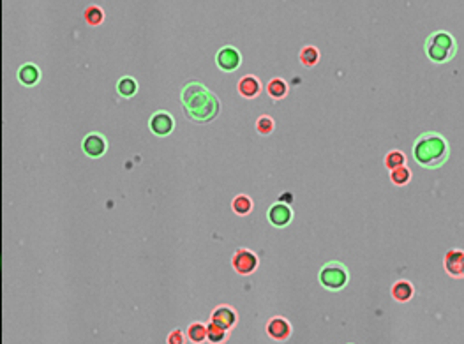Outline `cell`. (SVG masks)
Wrapping results in <instances>:
<instances>
[{
	"label": "cell",
	"mask_w": 464,
	"mask_h": 344,
	"mask_svg": "<svg viewBox=\"0 0 464 344\" xmlns=\"http://www.w3.org/2000/svg\"><path fill=\"white\" fill-rule=\"evenodd\" d=\"M180 101H182L186 116L196 124L212 122L221 110L218 96L198 82L188 83L184 86L180 92Z\"/></svg>",
	"instance_id": "cell-1"
},
{
	"label": "cell",
	"mask_w": 464,
	"mask_h": 344,
	"mask_svg": "<svg viewBox=\"0 0 464 344\" xmlns=\"http://www.w3.org/2000/svg\"><path fill=\"white\" fill-rule=\"evenodd\" d=\"M450 158V145L443 134L426 131L413 143V159L424 170L442 168Z\"/></svg>",
	"instance_id": "cell-2"
},
{
	"label": "cell",
	"mask_w": 464,
	"mask_h": 344,
	"mask_svg": "<svg viewBox=\"0 0 464 344\" xmlns=\"http://www.w3.org/2000/svg\"><path fill=\"white\" fill-rule=\"evenodd\" d=\"M457 42L454 36L446 30H438L430 34L426 41V55L434 64H446L456 56Z\"/></svg>",
	"instance_id": "cell-3"
},
{
	"label": "cell",
	"mask_w": 464,
	"mask_h": 344,
	"mask_svg": "<svg viewBox=\"0 0 464 344\" xmlns=\"http://www.w3.org/2000/svg\"><path fill=\"white\" fill-rule=\"evenodd\" d=\"M318 279L323 288H326L328 292H339L350 280L348 266L341 262H328L320 268Z\"/></svg>",
	"instance_id": "cell-4"
},
{
	"label": "cell",
	"mask_w": 464,
	"mask_h": 344,
	"mask_svg": "<svg viewBox=\"0 0 464 344\" xmlns=\"http://www.w3.org/2000/svg\"><path fill=\"white\" fill-rule=\"evenodd\" d=\"M258 256L254 254L249 249H236L235 254L232 258V265L235 268V272H238L240 276H251L256 268H258Z\"/></svg>",
	"instance_id": "cell-5"
},
{
	"label": "cell",
	"mask_w": 464,
	"mask_h": 344,
	"mask_svg": "<svg viewBox=\"0 0 464 344\" xmlns=\"http://www.w3.org/2000/svg\"><path fill=\"white\" fill-rule=\"evenodd\" d=\"M216 64L221 71L235 72L242 66V55L235 46H222L216 55Z\"/></svg>",
	"instance_id": "cell-6"
},
{
	"label": "cell",
	"mask_w": 464,
	"mask_h": 344,
	"mask_svg": "<svg viewBox=\"0 0 464 344\" xmlns=\"http://www.w3.org/2000/svg\"><path fill=\"white\" fill-rule=\"evenodd\" d=\"M148 126L154 134L159 136V138H164V136L172 134L173 129H175V118L168 112H156L150 116Z\"/></svg>",
	"instance_id": "cell-7"
},
{
	"label": "cell",
	"mask_w": 464,
	"mask_h": 344,
	"mask_svg": "<svg viewBox=\"0 0 464 344\" xmlns=\"http://www.w3.org/2000/svg\"><path fill=\"white\" fill-rule=\"evenodd\" d=\"M268 222L274 226V228H284V226H288L290 222L293 221V210L290 205H286V203H281L277 202L274 203L272 206L268 208Z\"/></svg>",
	"instance_id": "cell-8"
},
{
	"label": "cell",
	"mask_w": 464,
	"mask_h": 344,
	"mask_svg": "<svg viewBox=\"0 0 464 344\" xmlns=\"http://www.w3.org/2000/svg\"><path fill=\"white\" fill-rule=\"evenodd\" d=\"M292 332H293L292 323H290L288 320L281 318V316H276V318L268 320V323H266V336H268L270 339L277 340V342L288 340Z\"/></svg>",
	"instance_id": "cell-9"
},
{
	"label": "cell",
	"mask_w": 464,
	"mask_h": 344,
	"mask_svg": "<svg viewBox=\"0 0 464 344\" xmlns=\"http://www.w3.org/2000/svg\"><path fill=\"white\" fill-rule=\"evenodd\" d=\"M236 320H238V316H236V310L233 309V307L219 306L214 309L210 323H214V325L219 326V328H222V330H230L236 325Z\"/></svg>",
	"instance_id": "cell-10"
},
{
	"label": "cell",
	"mask_w": 464,
	"mask_h": 344,
	"mask_svg": "<svg viewBox=\"0 0 464 344\" xmlns=\"http://www.w3.org/2000/svg\"><path fill=\"white\" fill-rule=\"evenodd\" d=\"M83 152L92 159H98L101 156H104L106 148H108V142L102 134H98V132H92V134L85 136L82 145Z\"/></svg>",
	"instance_id": "cell-11"
},
{
	"label": "cell",
	"mask_w": 464,
	"mask_h": 344,
	"mask_svg": "<svg viewBox=\"0 0 464 344\" xmlns=\"http://www.w3.org/2000/svg\"><path fill=\"white\" fill-rule=\"evenodd\" d=\"M443 265H445V270L448 276L452 277H460L464 276V252L459 251V249H450L448 252L445 254V260H443Z\"/></svg>",
	"instance_id": "cell-12"
},
{
	"label": "cell",
	"mask_w": 464,
	"mask_h": 344,
	"mask_svg": "<svg viewBox=\"0 0 464 344\" xmlns=\"http://www.w3.org/2000/svg\"><path fill=\"white\" fill-rule=\"evenodd\" d=\"M236 90H238V94L244 99H254V98H258L260 92H262V83H260V80L256 78V76L247 74L238 80Z\"/></svg>",
	"instance_id": "cell-13"
},
{
	"label": "cell",
	"mask_w": 464,
	"mask_h": 344,
	"mask_svg": "<svg viewBox=\"0 0 464 344\" xmlns=\"http://www.w3.org/2000/svg\"><path fill=\"white\" fill-rule=\"evenodd\" d=\"M390 293H392L394 300L404 304V302H410V300H412L413 293H415V288H413V284L410 282V280L402 279V280H397L396 284L392 286Z\"/></svg>",
	"instance_id": "cell-14"
},
{
	"label": "cell",
	"mask_w": 464,
	"mask_h": 344,
	"mask_svg": "<svg viewBox=\"0 0 464 344\" xmlns=\"http://www.w3.org/2000/svg\"><path fill=\"white\" fill-rule=\"evenodd\" d=\"M288 83L284 82L282 78H272L268 82V85H266V92H268V96L274 99V101H281V99H284L286 96H288Z\"/></svg>",
	"instance_id": "cell-15"
},
{
	"label": "cell",
	"mask_w": 464,
	"mask_h": 344,
	"mask_svg": "<svg viewBox=\"0 0 464 344\" xmlns=\"http://www.w3.org/2000/svg\"><path fill=\"white\" fill-rule=\"evenodd\" d=\"M116 92H118L122 98L131 99L132 96H136V92H138V82H136L134 78H131V76H126V78H122L116 83Z\"/></svg>",
	"instance_id": "cell-16"
},
{
	"label": "cell",
	"mask_w": 464,
	"mask_h": 344,
	"mask_svg": "<svg viewBox=\"0 0 464 344\" xmlns=\"http://www.w3.org/2000/svg\"><path fill=\"white\" fill-rule=\"evenodd\" d=\"M252 206H254V203H252V200L249 198L247 194H238L233 198L232 202V208L235 214H238V216H247L249 212H252Z\"/></svg>",
	"instance_id": "cell-17"
},
{
	"label": "cell",
	"mask_w": 464,
	"mask_h": 344,
	"mask_svg": "<svg viewBox=\"0 0 464 344\" xmlns=\"http://www.w3.org/2000/svg\"><path fill=\"white\" fill-rule=\"evenodd\" d=\"M300 64L306 66V68H312L320 62V52L316 46H304L302 52H300Z\"/></svg>",
	"instance_id": "cell-18"
},
{
	"label": "cell",
	"mask_w": 464,
	"mask_h": 344,
	"mask_svg": "<svg viewBox=\"0 0 464 344\" xmlns=\"http://www.w3.org/2000/svg\"><path fill=\"white\" fill-rule=\"evenodd\" d=\"M390 180H392L394 186H406V184L412 180V170L408 166H400V168H396L390 172Z\"/></svg>",
	"instance_id": "cell-19"
},
{
	"label": "cell",
	"mask_w": 464,
	"mask_h": 344,
	"mask_svg": "<svg viewBox=\"0 0 464 344\" xmlns=\"http://www.w3.org/2000/svg\"><path fill=\"white\" fill-rule=\"evenodd\" d=\"M206 339L212 344H222L228 339V330H222L214 325V323H208L206 325Z\"/></svg>",
	"instance_id": "cell-20"
},
{
	"label": "cell",
	"mask_w": 464,
	"mask_h": 344,
	"mask_svg": "<svg viewBox=\"0 0 464 344\" xmlns=\"http://www.w3.org/2000/svg\"><path fill=\"white\" fill-rule=\"evenodd\" d=\"M188 337L189 340H192L194 344H202L203 340H206V326L203 323H191L188 328Z\"/></svg>",
	"instance_id": "cell-21"
},
{
	"label": "cell",
	"mask_w": 464,
	"mask_h": 344,
	"mask_svg": "<svg viewBox=\"0 0 464 344\" xmlns=\"http://www.w3.org/2000/svg\"><path fill=\"white\" fill-rule=\"evenodd\" d=\"M18 78L22 80L25 85H34V83L39 80V69L36 68V66L26 64V66H23V68L20 69Z\"/></svg>",
	"instance_id": "cell-22"
},
{
	"label": "cell",
	"mask_w": 464,
	"mask_h": 344,
	"mask_svg": "<svg viewBox=\"0 0 464 344\" xmlns=\"http://www.w3.org/2000/svg\"><path fill=\"white\" fill-rule=\"evenodd\" d=\"M385 166L392 172L396 168H400V166H406V156L399 150H392L385 156Z\"/></svg>",
	"instance_id": "cell-23"
},
{
	"label": "cell",
	"mask_w": 464,
	"mask_h": 344,
	"mask_svg": "<svg viewBox=\"0 0 464 344\" xmlns=\"http://www.w3.org/2000/svg\"><path fill=\"white\" fill-rule=\"evenodd\" d=\"M85 20L88 25L98 26V25H101L102 20H104V12H102V9L98 8V6H90V8L85 9Z\"/></svg>",
	"instance_id": "cell-24"
},
{
	"label": "cell",
	"mask_w": 464,
	"mask_h": 344,
	"mask_svg": "<svg viewBox=\"0 0 464 344\" xmlns=\"http://www.w3.org/2000/svg\"><path fill=\"white\" fill-rule=\"evenodd\" d=\"M274 129H276V122H274V118L270 115H262L258 118V122H256V131L262 136L272 134Z\"/></svg>",
	"instance_id": "cell-25"
},
{
	"label": "cell",
	"mask_w": 464,
	"mask_h": 344,
	"mask_svg": "<svg viewBox=\"0 0 464 344\" xmlns=\"http://www.w3.org/2000/svg\"><path fill=\"white\" fill-rule=\"evenodd\" d=\"M166 340H168V344H186V334L182 330L175 328L168 334V339Z\"/></svg>",
	"instance_id": "cell-26"
},
{
	"label": "cell",
	"mask_w": 464,
	"mask_h": 344,
	"mask_svg": "<svg viewBox=\"0 0 464 344\" xmlns=\"http://www.w3.org/2000/svg\"><path fill=\"white\" fill-rule=\"evenodd\" d=\"M279 202H281V203H286V205H290V203L293 202V194H292V192H284V194H282L281 198H279Z\"/></svg>",
	"instance_id": "cell-27"
},
{
	"label": "cell",
	"mask_w": 464,
	"mask_h": 344,
	"mask_svg": "<svg viewBox=\"0 0 464 344\" xmlns=\"http://www.w3.org/2000/svg\"><path fill=\"white\" fill-rule=\"evenodd\" d=\"M0 262H2V258H0Z\"/></svg>",
	"instance_id": "cell-28"
}]
</instances>
